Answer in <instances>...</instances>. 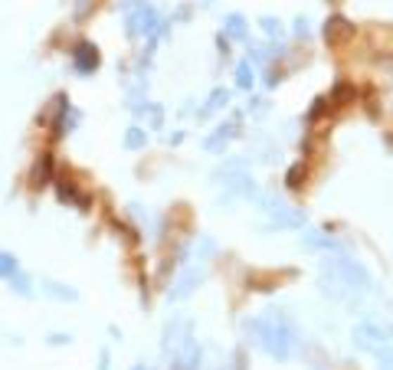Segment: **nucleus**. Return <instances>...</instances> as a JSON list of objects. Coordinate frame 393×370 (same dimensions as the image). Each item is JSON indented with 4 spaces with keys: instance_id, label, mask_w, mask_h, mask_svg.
Instances as JSON below:
<instances>
[{
    "instance_id": "nucleus-4",
    "label": "nucleus",
    "mask_w": 393,
    "mask_h": 370,
    "mask_svg": "<svg viewBox=\"0 0 393 370\" xmlns=\"http://www.w3.org/2000/svg\"><path fill=\"white\" fill-rule=\"evenodd\" d=\"M79 122H82V112H79L76 105L69 102V95H56V102H53V134L56 138H66V134H72L79 128Z\"/></svg>"
},
{
    "instance_id": "nucleus-16",
    "label": "nucleus",
    "mask_w": 393,
    "mask_h": 370,
    "mask_svg": "<svg viewBox=\"0 0 393 370\" xmlns=\"http://www.w3.org/2000/svg\"><path fill=\"white\" fill-rule=\"evenodd\" d=\"M7 288L13 295H20V298H37V282H33V279H30L23 269H20L13 279H7Z\"/></svg>"
},
{
    "instance_id": "nucleus-14",
    "label": "nucleus",
    "mask_w": 393,
    "mask_h": 370,
    "mask_svg": "<svg viewBox=\"0 0 393 370\" xmlns=\"http://www.w3.org/2000/svg\"><path fill=\"white\" fill-rule=\"evenodd\" d=\"M351 33H354V27H351L344 17H331L325 23V30H321V37H325L328 46H337V43H341V39H347Z\"/></svg>"
},
{
    "instance_id": "nucleus-1",
    "label": "nucleus",
    "mask_w": 393,
    "mask_h": 370,
    "mask_svg": "<svg viewBox=\"0 0 393 370\" xmlns=\"http://www.w3.org/2000/svg\"><path fill=\"white\" fill-rule=\"evenodd\" d=\"M318 285L335 302H354L371 288V276H367V269L361 262L337 253V256L331 259L325 256L318 262Z\"/></svg>"
},
{
    "instance_id": "nucleus-20",
    "label": "nucleus",
    "mask_w": 393,
    "mask_h": 370,
    "mask_svg": "<svg viewBox=\"0 0 393 370\" xmlns=\"http://www.w3.org/2000/svg\"><path fill=\"white\" fill-rule=\"evenodd\" d=\"M302 246L305 249H335V253H341V246H337L335 239H328L325 233H308V236L302 239Z\"/></svg>"
},
{
    "instance_id": "nucleus-26",
    "label": "nucleus",
    "mask_w": 393,
    "mask_h": 370,
    "mask_svg": "<svg viewBox=\"0 0 393 370\" xmlns=\"http://www.w3.org/2000/svg\"><path fill=\"white\" fill-rule=\"evenodd\" d=\"M302 174H305V171H302V164H295V167H292V171H288L285 184H288V187H302V184H298V177H302Z\"/></svg>"
},
{
    "instance_id": "nucleus-5",
    "label": "nucleus",
    "mask_w": 393,
    "mask_h": 370,
    "mask_svg": "<svg viewBox=\"0 0 393 370\" xmlns=\"http://www.w3.org/2000/svg\"><path fill=\"white\" fill-rule=\"evenodd\" d=\"M69 63L76 69V76H92L98 66H102V56H98V46L92 39H79L76 46L69 49Z\"/></svg>"
},
{
    "instance_id": "nucleus-12",
    "label": "nucleus",
    "mask_w": 393,
    "mask_h": 370,
    "mask_svg": "<svg viewBox=\"0 0 393 370\" xmlns=\"http://www.w3.org/2000/svg\"><path fill=\"white\" fill-rule=\"evenodd\" d=\"M171 361H174V370H197L200 367V344L191 338L181 351L171 354Z\"/></svg>"
},
{
    "instance_id": "nucleus-11",
    "label": "nucleus",
    "mask_w": 393,
    "mask_h": 370,
    "mask_svg": "<svg viewBox=\"0 0 393 370\" xmlns=\"http://www.w3.org/2000/svg\"><path fill=\"white\" fill-rule=\"evenodd\" d=\"M30 181H33V187H49V184L56 181V174H53V154H39L37 161H33Z\"/></svg>"
},
{
    "instance_id": "nucleus-24",
    "label": "nucleus",
    "mask_w": 393,
    "mask_h": 370,
    "mask_svg": "<svg viewBox=\"0 0 393 370\" xmlns=\"http://www.w3.org/2000/svg\"><path fill=\"white\" fill-rule=\"evenodd\" d=\"M259 23H262V30H266L269 37H282V23H278V20H272V17H262Z\"/></svg>"
},
{
    "instance_id": "nucleus-6",
    "label": "nucleus",
    "mask_w": 393,
    "mask_h": 370,
    "mask_svg": "<svg viewBox=\"0 0 393 370\" xmlns=\"http://www.w3.org/2000/svg\"><path fill=\"white\" fill-rule=\"evenodd\" d=\"M351 338H354V347L357 351H367V354H380L384 347H390V338H387L384 328H377V324L364 321L357 324L354 331H351Z\"/></svg>"
},
{
    "instance_id": "nucleus-22",
    "label": "nucleus",
    "mask_w": 393,
    "mask_h": 370,
    "mask_svg": "<svg viewBox=\"0 0 393 370\" xmlns=\"http://www.w3.org/2000/svg\"><path fill=\"white\" fill-rule=\"evenodd\" d=\"M252 82H256V72H252L250 59H246V63H240V66H236V86H240V89H252Z\"/></svg>"
},
{
    "instance_id": "nucleus-28",
    "label": "nucleus",
    "mask_w": 393,
    "mask_h": 370,
    "mask_svg": "<svg viewBox=\"0 0 393 370\" xmlns=\"http://www.w3.org/2000/svg\"><path fill=\"white\" fill-rule=\"evenodd\" d=\"M295 33H298L302 39L308 37V20H305V17H298V20H295Z\"/></svg>"
},
{
    "instance_id": "nucleus-21",
    "label": "nucleus",
    "mask_w": 393,
    "mask_h": 370,
    "mask_svg": "<svg viewBox=\"0 0 393 370\" xmlns=\"http://www.w3.org/2000/svg\"><path fill=\"white\" fill-rule=\"evenodd\" d=\"M226 37L230 39H246V20L240 13H230L226 17Z\"/></svg>"
},
{
    "instance_id": "nucleus-30",
    "label": "nucleus",
    "mask_w": 393,
    "mask_h": 370,
    "mask_svg": "<svg viewBox=\"0 0 393 370\" xmlns=\"http://www.w3.org/2000/svg\"><path fill=\"white\" fill-rule=\"evenodd\" d=\"M131 370H151V367H141V364H138V367H131Z\"/></svg>"
},
{
    "instance_id": "nucleus-7",
    "label": "nucleus",
    "mask_w": 393,
    "mask_h": 370,
    "mask_svg": "<svg viewBox=\"0 0 393 370\" xmlns=\"http://www.w3.org/2000/svg\"><path fill=\"white\" fill-rule=\"evenodd\" d=\"M269 223L262 229H298L305 227V213L295 207H282V203H276V207H269Z\"/></svg>"
},
{
    "instance_id": "nucleus-3",
    "label": "nucleus",
    "mask_w": 393,
    "mask_h": 370,
    "mask_svg": "<svg viewBox=\"0 0 393 370\" xmlns=\"http://www.w3.org/2000/svg\"><path fill=\"white\" fill-rule=\"evenodd\" d=\"M118 10L125 13V33L128 39H144V37H151L157 39L164 33L161 27V17H157V10L148 4V0H122L118 4Z\"/></svg>"
},
{
    "instance_id": "nucleus-13",
    "label": "nucleus",
    "mask_w": 393,
    "mask_h": 370,
    "mask_svg": "<svg viewBox=\"0 0 393 370\" xmlns=\"http://www.w3.org/2000/svg\"><path fill=\"white\" fill-rule=\"evenodd\" d=\"M53 187H56V200L59 203H69V207H89V197L86 193H79V187L72 181H53Z\"/></svg>"
},
{
    "instance_id": "nucleus-8",
    "label": "nucleus",
    "mask_w": 393,
    "mask_h": 370,
    "mask_svg": "<svg viewBox=\"0 0 393 370\" xmlns=\"http://www.w3.org/2000/svg\"><path fill=\"white\" fill-rule=\"evenodd\" d=\"M187 341H191V321L187 318H171L167 328H164V351L177 354Z\"/></svg>"
},
{
    "instance_id": "nucleus-25",
    "label": "nucleus",
    "mask_w": 393,
    "mask_h": 370,
    "mask_svg": "<svg viewBox=\"0 0 393 370\" xmlns=\"http://www.w3.org/2000/svg\"><path fill=\"white\" fill-rule=\"evenodd\" d=\"M92 7H96V0H79V4H76V20H86Z\"/></svg>"
},
{
    "instance_id": "nucleus-29",
    "label": "nucleus",
    "mask_w": 393,
    "mask_h": 370,
    "mask_svg": "<svg viewBox=\"0 0 393 370\" xmlns=\"http://www.w3.org/2000/svg\"><path fill=\"white\" fill-rule=\"evenodd\" d=\"M387 338H390V341H393V324H390V328H387Z\"/></svg>"
},
{
    "instance_id": "nucleus-2",
    "label": "nucleus",
    "mask_w": 393,
    "mask_h": 370,
    "mask_svg": "<svg viewBox=\"0 0 393 370\" xmlns=\"http://www.w3.org/2000/svg\"><path fill=\"white\" fill-rule=\"evenodd\" d=\"M246 334H252V341L276 361H292L298 351V331L282 312H266L262 318L246 321Z\"/></svg>"
},
{
    "instance_id": "nucleus-10",
    "label": "nucleus",
    "mask_w": 393,
    "mask_h": 370,
    "mask_svg": "<svg viewBox=\"0 0 393 370\" xmlns=\"http://www.w3.org/2000/svg\"><path fill=\"white\" fill-rule=\"evenodd\" d=\"M37 288H39V295H46L53 302H63V305L79 302V288H72V285H66V282H56V279H39Z\"/></svg>"
},
{
    "instance_id": "nucleus-15",
    "label": "nucleus",
    "mask_w": 393,
    "mask_h": 370,
    "mask_svg": "<svg viewBox=\"0 0 393 370\" xmlns=\"http://www.w3.org/2000/svg\"><path fill=\"white\" fill-rule=\"evenodd\" d=\"M236 128H240V122H230V125H220V128H217V134H210V138H207V144H203V148H207V151L210 154H223V148H226V144L233 141V138H236Z\"/></svg>"
},
{
    "instance_id": "nucleus-23",
    "label": "nucleus",
    "mask_w": 393,
    "mask_h": 370,
    "mask_svg": "<svg viewBox=\"0 0 393 370\" xmlns=\"http://www.w3.org/2000/svg\"><path fill=\"white\" fill-rule=\"evenodd\" d=\"M46 344L49 347H69V344H72V334H63V331H49L46 334Z\"/></svg>"
},
{
    "instance_id": "nucleus-19",
    "label": "nucleus",
    "mask_w": 393,
    "mask_h": 370,
    "mask_svg": "<svg viewBox=\"0 0 393 370\" xmlns=\"http://www.w3.org/2000/svg\"><path fill=\"white\" fill-rule=\"evenodd\" d=\"M144 144H148V128L131 125V128L125 132V151H141Z\"/></svg>"
},
{
    "instance_id": "nucleus-17",
    "label": "nucleus",
    "mask_w": 393,
    "mask_h": 370,
    "mask_svg": "<svg viewBox=\"0 0 393 370\" xmlns=\"http://www.w3.org/2000/svg\"><path fill=\"white\" fill-rule=\"evenodd\" d=\"M226 102H230V92H226V89H213L210 98H207V105H203L200 112H197V118H210V115H213V112H220Z\"/></svg>"
},
{
    "instance_id": "nucleus-18",
    "label": "nucleus",
    "mask_w": 393,
    "mask_h": 370,
    "mask_svg": "<svg viewBox=\"0 0 393 370\" xmlns=\"http://www.w3.org/2000/svg\"><path fill=\"white\" fill-rule=\"evenodd\" d=\"M20 259L13 256V253H7V249H0V282H7V279H13L20 272Z\"/></svg>"
},
{
    "instance_id": "nucleus-9",
    "label": "nucleus",
    "mask_w": 393,
    "mask_h": 370,
    "mask_svg": "<svg viewBox=\"0 0 393 370\" xmlns=\"http://www.w3.org/2000/svg\"><path fill=\"white\" fill-rule=\"evenodd\" d=\"M207 279V269H197V266H191L187 272H183L177 282H174V288L167 292V302H183V298H191L193 295V288Z\"/></svg>"
},
{
    "instance_id": "nucleus-27",
    "label": "nucleus",
    "mask_w": 393,
    "mask_h": 370,
    "mask_svg": "<svg viewBox=\"0 0 393 370\" xmlns=\"http://www.w3.org/2000/svg\"><path fill=\"white\" fill-rule=\"evenodd\" d=\"M98 370H112V354H108V347H102V354H98Z\"/></svg>"
}]
</instances>
